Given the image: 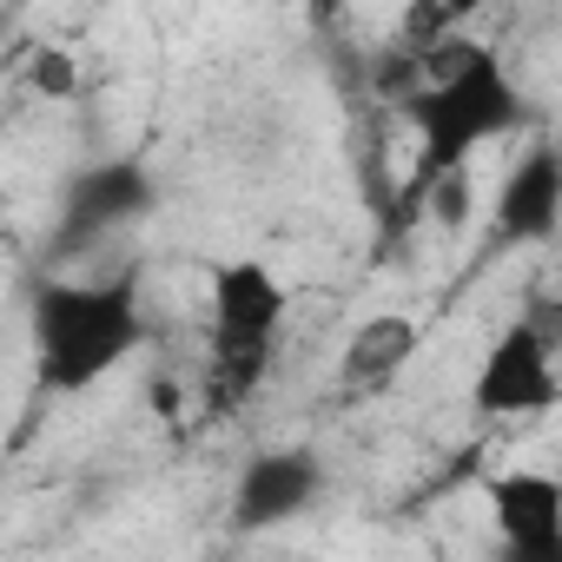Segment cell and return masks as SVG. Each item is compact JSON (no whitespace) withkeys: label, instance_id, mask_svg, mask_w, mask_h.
Segmentation results:
<instances>
[{"label":"cell","instance_id":"cell-7","mask_svg":"<svg viewBox=\"0 0 562 562\" xmlns=\"http://www.w3.org/2000/svg\"><path fill=\"white\" fill-rule=\"evenodd\" d=\"M325 490V470L312 450H258L238 483H232V522L238 529H278V522H292L318 503Z\"/></svg>","mask_w":562,"mask_h":562},{"label":"cell","instance_id":"cell-12","mask_svg":"<svg viewBox=\"0 0 562 562\" xmlns=\"http://www.w3.org/2000/svg\"><path fill=\"white\" fill-rule=\"evenodd\" d=\"M555 305H562V299H555Z\"/></svg>","mask_w":562,"mask_h":562},{"label":"cell","instance_id":"cell-3","mask_svg":"<svg viewBox=\"0 0 562 562\" xmlns=\"http://www.w3.org/2000/svg\"><path fill=\"white\" fill-rule=\"evenodd\" d=\"M555 397H562V338L536 312H522L483 345V358L470 371V404H476V417L522 424V417H549Z\"/></svg>","mask_w":562,"mask_h":562},{"label":"cell","instance_id":"cell-11","mask_svg":"<svg viewBox=\"0 0 562 562\" xmlns=\"http://www.w3.org/2000/svg\"><path fill=\"white\" fill-rule=\"evenodd\" d=\"M437 8H443L450 21H476V14H490V8H503V0H437Z\"/></svg>","mask_w":562,"mask_h":562},{"label":"cell","instance_id":"cell-5","mask_svg":"<svg viewBox=\"0 0 562 562\" xmlns=\"http://www.w3.org/2000/svg\"><path fill=\"white\" fill-rule=\"evenodd\" d=\"M483 503H490L496 542L509 555H522V562H562V476H549L536 463H516V470L490 476Z\"/></svg>","mask_w":562,"mask_h":562},{"label":"cell","instance_id":"cell-2","mask_svg":"<svg viewBox=\"0 0 562 562\" xmlns=\"http://www.w3.org/2000/svg\"><path fill=\"white\" fill-rule=\"evenodd\" d=\"M34 378L54 397L106 384L146 345V305L133 278H47L27 305Z\"/></svg>","mask_w":562,"mask_h":562},{"label":"cell","instance_id":"cell-9","mask_svg":"<svg viewBox=\"0 0 562 562\" xmlns=\"http://www.w3.org/2000/svg\"><path fill=\"white\" fill-rule=\"evenodd\" d=\"M424 351V331L417 318L404 312H371L351 338H345V384H391L397 371H411V358Z\"/></svg>","mask_w":562,"mask_h":562},{"label":"cell","instance_id":"cell-1","mask_svg":"<svg viewBox=\"0 0 562 562\" xmlns=\"http://www.w3.org/2000/svg\"><path fill=\"white\" fill-rule=\"evenodd\" d=\"M411 133H417V192H430L443 172H463L490 139H509L522 126V87L483 41L430 47L404 93Z\"/></svg>","mask_w":562,"mask_h":562},{"label":"cell","instance_id":"cell-4","mask_svg":"<svg viewBox=\"0 0 562 562\" xmlns=\"http://www.w3.org/2000/svg\"><path fill=\"white\" fill-rule=\"evenodd\" d=\"M212 358L238 378H251L265 364V351L285 331V312H292V292L265 258H225L212 265Z\"/></svg>","mask_w":562,"mask_h":562},{"label":"cell","instance_id":"cell-8","mask_svg":"<svg viewBox=\"0 0 562 562\" xmlns=\"http://www.w3.org/2000/svg\"><path fill=\"white\" fill-rule=\"evenodd\" d=\"M496 238L503 245H542L555 238L562 225V146L536 139L509 172H503V192H496Z\"/></svg>","mask_w":562,"mask_h":562},{"label":"cell","instance_id":"cell-6","mask_svg":"<svg viewBox=\"0 0 562 562\" xmlns=\"http://www.w3.org/2000/svg\"><path fill=\"white\" fill-rule=\"evenodd\" d=\"M146 205H153V172L139 159H100L80 179H67V192H60V238H67V251H80V245L133 225Z\"/></svg>","mask_w":562,"mask_h":562},{"label":"cell","instance_id":"cell-10","mask_svg":"<svg viewBox=\"0 0 562 562\" xmlns=\"http://www.w3.org/2000/svg\"><path fill=\"white\" fill-rule=\"evenodd\" d=\"M34 87H41V93H54V100H67V93L80 87V67H74V54H60V47H41V60H34Z\"/></svg>","mask_w":562,"mask_h":562}]
</instances>
